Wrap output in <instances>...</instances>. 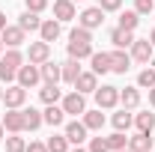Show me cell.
Segmentation results:
<instances>
[{
    "label": "cell",
    "instance_id": "cell-1",
    "mask_svg": "<svg viewBox=\"0 0 155 152\" xmlns=\"http://www.w3.org/2000/svg\"><path fill=\"white\" fill-rule=\"evenodd\" d=\"M69 57H72V60L93 57V30L75 27V30L69 33Z\"/></svg>",
    "mask_w": 155,
    "mask_h": 152
},
{
    "label": "cell",
    "instance_id": "cell-2",
    "mask_svg": "<svg viewBox=\"0 0 155 152\" xmlns=\"http://www.w3.org/2000/svg\"><path fill=\"white\" fill-rule=\"evenodd\" d=\"M21 66H24V54H21L18 48H9V51L0 57V81H6V84H9Z\"/></svg>",
    "mask_w": 155,
    "mask_h": 152
},
{
    "label": "cell",
    "instance_id": "cell-3",
    "mask_svg": "<svg viewBox=\"0 0 155 152\" xmlns=\"http://www.w3.org/2000/svg\"><path fill=\"white\" fill-rule=\"evenodd\" d=\"M104 24V9L101 6H87L81 15H78V27H84V30H96Z\"/></svg>",
    "mask_w": 155,
    "mask_h": 152
},
{
    "label": "cell",
    "instance_id": "cell-4",
    "mask_svg": "<svg viewBox=\"0 0 155 152\" xmlns=\"http://www.w3.org/2000/svg\"><path fill=\"white\" fill-rule=\"evenodd\" d=\"M15 78H18V84L24 90H30V87H36L39 81H42V72H39L36 63H30V66H21L18 72H15Z\"/></svg>",
    "mask_w": 155,
    "mask_h": 152
},
{
    "label": "cell",
    "instance_id": "cell-5",
    "mask_svg": "<svg viewBox=\"0 0 155 152\" xmlns=\"http://www.w3.org/2000/svg\"><path fill=\"white\" fill-rule=\"evenodd\" d=\"M96 104L104 107V111L116 107L119 104V87H98L96 90Z\"/></svg>",
    "mask_w": 155,
    "mask_h": 152
},
{
    "label": "cell",
    "instance_id": "cell-6",
    "mask_svg": "<svg viewBox=\"0 0 155 152\" xmlns=\"http://www.w3.org/2000/svg\"><path fill=\"white\" fill-rule=\"evenodd\" d=\"M152 54H155V48H152V42H149V39H134V42H131V60L146 63V66H149Z\"/></svg>",
    "mask_w": 155,
    "mask_h": 152
},
{
    "label": "cell",
    "instance_id": "cell-7",
    "mask_svg": "<svg viewBox=\"0 0 155 152\" xmlns=\"http://www.w3.org/2000/svg\"><path fill=\"white\" fill-rule=\"evenodd\" d=\"M27 57H30V63H36V66H42L45 60H51V42H30V51H27Z\"/></svg>",
    "mask_w": 155,
    "mask_h": 152
},
{
    "label": "cell",
    "instance_id": "cell-8",
    "mask_svg": "<svg viewBox=\"0 0 155 152\" xmlns=\"http://www.w3.org/2000/svg\"><path fill=\"white\" fill-rule=\"evenodd\" d=\"M0 122H3V128H6V131H12V134L24 131V114H21V107H9L6 116H3Z\"/></svg>",
    "mask_w": 155,
    "mask_h": 152
},
{
    "label": "cell",
    "instance_id": "cell-9",
    "mask_svg": "<svg viewBox=\"0 0 155 152\" xmlns=\"http://www.w3.org/2000/svg\"><path fill=\"white\" fill-rule=\"evenodd\" d=\"M24 36H27V33L21 30L18 24H12V27L6 24V27L0 30V39H3V45H9V48H18V45H24Z\"/></svg>",
    "mask_w": 155,
    "mask_h": 152
},
{
    "label": "cell",
    "instance_id": "cell-10",
    "mask_svg": "<svg viewBox=\"0 0 155 152\" xmlns=\"http://www.w3.org/2000/svg\"><path fill=\"white\" fill-rule=\"evenodd\" d=\"M63 111H66V114H84V111H87V98H84V93H69L66 95V98H63Z\"/></svg>",
    "mask_w": 155,
    "mask_h": 152
},
{
    "label": "cell",
    "instance_id": "cell-11",
    "mask_svg": "<svg viewBox=\"0 0 155 152\" xmlns=\"http://www.w3.org/2000/svg\"><path fill=\"white\" fill-rule=\"evenodd\" d=\"M72 87H75L78 93H84V95H87V93H96V90H98V75H96V72H81Z\"/></svg>",
    "mask_w": 155,
    "mask_h": 152
},
{
    "label": "cell",
    "instance_id": "cell-12",
    "mask_svg": "<svg viewBox=\"0 0 155 152\" xmlns=\"http://www.w3.org/2000/svg\"><path fill=\"white\" fill-rule=\"evenodd\" d=\"M3 101H6V107H21L24 101H27V90L15 84V87H6L3 90Z\"/></svg>",
    "mask_w": 155,
    "mask_h": 152
},
{
    "label": "cell",
    "instance_id": "cell-13",
    "mask_svg": "<svg viewBox=\"0 0 155 152\" xmlns=\"http://www.w3.org/2000/svg\"><path fill=\"white\" fill-rule=\"evenodd\" d=\"M128 69H131V57H128L122 48L110 51V72H116V75H125Z\"/></svg>",
    "mask_w": 155,
    "mask_h": 152
},
{
    "label": "cell",
    "instance_id": "cell-14",
    "mask_svg": "<svg viewBox=\"0 0 155 152\" xmlns=\"http://www.w3.org/2000/svg\"><path fill=\"white\" fill-rule=\"evenodd\" d=\"M54 18H57V21H72V18H78L75 0H54Z\"/></svg>",
    "mask_w": 155,
    "mask_h": 152
},
{
    "label": "cell",
    "instance_id": "cell-15",
    "mask_svg": "<svg viewBox=\"0 0 155 152\" xmlns=\"http://www.w3.org/2000/svg\"><path fill=\"white\" fill-rule=\"evenodd\" d=\"M39 72H42V81H45V84H57V81H63V66H60V63L45 60V63L39 66Z\"/></svg>",
    "mask_w": 155,
    "mask_h": 152
},
{
    "label": "cell",
    "instance_id": "cell-16",
    "mask_svg": "<svg viewBox=\"0 0 155 152\" xmlns=\"http://www.w3.org/2000/svg\"><path fill=\"white\" fill-rule=\"evenodd\" d=\"M87 131H90V128H87L84 122H69V125H66V140L75 143V146H81V143L87 140Z\"/></svg>",
    "mask_w": 155,
    "mask_h": 152
},
{
    "label": "cell",
    "instance_id": "cell-17",
    "mask_svg": "<svg viewBox=\"0 0 155 152\" xmlns=\"http://www.w3.org/2000/svg\"><path fill=\"white\" fill-rule=\"evenodd\" d=\"M152 137H149V134L146 131H137L134 137H128V149L131 152H152Z\"/></svg>",
    "mask_w": 155,
    "mask_h": 152
},
{
    "label": "cell",
    "instance_id": "cell-18",
    "mask_svg": "<svg viewBox=\"0 0 155 152\" xmlns=\"http://www.w3.org/2000/svg\"><path fill=\"white\" fill-rule=\"evenodd\" d=\"M90 66H93L96 75H107V72H110V54H104V51H93Z\"/></svg>",
    "mask_w": 155,
    "mask_h": 152
},
{
    "label": "cell",
    "instance_id": "cell-19",
    "mask_svg": "<svg viewBox=\"0 0 155 152\" xmlns=\"http://www.w3.org/2000/svg\"><path fill=\"white\" fill-rule=\"evenodd\" d=\"M42 119L48 122V125H63V119H66V111H63V104H48L45 111H42Z\"/></svg>",
    "mask_w": 155,
    "mask_h": 152
},
{
    "label": "cell",
    "instance_id": "cell-20",
    "mask_svg": "<svg viewBox=\"0 0 155 152\" xmlns=\"http://www.w3.org/2000/svg\"><path fill=\"white\" fill-rule=\"evenodd\" d=\"M39 36H42V42H57V39H60V21H54V18L42 21Z\"/></svg>",
    "mask_w": 155,
    "mask_h": 152
},
{
    "label": "cell",
    "instance_id": "cell-21",
    "mask_svg": "<svg viewBox=\"0 0 155 152\" xmlns=\"http://www.w3.org/2000/svg\"><path fill=\"white\" fill-rule=\"evenodd\" d=\"M119 104L128 107V111H134L137 104H140V90H137V87H125V90H119Z\"/></svg>",
    "mask_w": 155,
    "mask_h": 152
},
{
    "label": "cell",
    "instance_id": "cell-22",
    "mask_svg": "<svg viewBox=\"0 0 155 152\" xmlns=\"http://www.w3.org/2000/svg\"><path fill=\"white\" fill-rule=\"evenodd\" d=\"M21 114H24V131H36L39 125L45 122L42 119V111H36V107H24Z\"/></svg>",
    "mask_w": 155,
    "mask_h": 152
},
{
    "label": "cell",
    "instance_id": "cell-23",
    "mask_svg": "<svg viewBox=\"0 0 155 152\" xmlns=\"http://www.w3.org/2000/svg\"><path fill=\"white\" fill-rule=\"evenodd\" d=\"M110 42H114L116 48H128V45L134 42V30H125V27H116V30H110Z\"/></svg>",
    "mask_w": 155,
    "mask_h": 152
},
{
    "label": "cell",
    "instance_id": "cell-24",
    "mask_svg": "<svg viewBox=\"0 0 155 152\" xmlns=\"http://www.w3.org/2000/svg\"><path fill=\"white\" fill-rule=\"evenodd\" d=\"M18 27L27 33V30H39L42 27V18H39V12H30V9H24L21 12V18H18Z\"/></svg>",
    "mask_w": 155,
    "mask_h": 152
},
{
    "label": "cell",
    "instance_id": "cell-25",
    "mask_svg": "<svg viewBox=\"0 0 155 152\" xmlns=\"http://www.w3.org/2000/svg\"><path fill=\"white\" fill-rule=\"evenodd\" d=\"M39 98H42L45 104H57L60 98H63V90H60L57 84H45V87L39 90Z\"/></svg>",
    "mask_w": 155,
    "mask_h": 152
},
{
    "label": "cell",
    "instance_id": "cell-26",
    "mask_svg": "<svg viewBox=\"0 0 155 152\" xmlns=\"http://www.w3.org/2000/svg\"><path fill=\"white\" fill-rule=\"evenodd\" d=\"M84 125H87L90 131H101V125H104L101 107H98V111H84Z\"/></svg>",
    "mask_w": 155,
    "mask_h": 152
},
{
    "label": "cell",
    "instance_id": "cell-27",
    "mask_svg": "<svg viewBox=\"0 0 155 152\" xmlns=\"http://www.w3.org/2000/svg\"><path fill=\"white\" fill-rule=\"evenodd\" d=\"M110 122H114L116 131H128V128H131V122H134V116L128 114V107H122L119 114H114V119H110Z\"/></svg>",
    "mask_w": 155,
    "mask_h": 152
},
{
    "label": "cell",
    "instance_id": "cell-28",
    "mask_svg": "<svg viewBox=\"0 0 155 152\" xmlns=\"http://www.w3.org/2000/svg\"><path fill=\"white\" fill-rule=\"evenodd\" d=\"M78 63H81V60H66V63H63V81H66V84H75L78 81V75H81V66H78Z\"/></svg>",
    "mask_w": 155,
    "mask_h": 152
},
{
    "label": "cell",
    "instance_id": "cell-29",
    "mask_svg": "<svg viewBox=\"0 0 155 152\" xmlns=\"http://www.w3.org/2000/svg\"><path fill=\"white\" fill-rule=\"evenodd\" d=\"M134 125H137V131H146V134H152V128H155V114H137L134 116Z\"/></svg>",
    "mask_w": 155,
    "mask_h": 152
},
{
    "label": "cell",
    "instance_id": "cell-30",
    "mask_svg": "<svg viewBox=\"0 0 155 152\" xmlns=\"http://www.w3.org/2000/svg\"><path fill=\"white\" fill-rule=\"evenodd\" d=\"M48 152H69V140H66V134H54V137H48Z\"/></svg>",
    "mask_w": 155,
    "mask_h": 152
},
{
    "label": "cell",
    "instance_id": "cell-31",
    "mask_svg": "<svg viewBox=\"0 0 155 152\" xmlns=\"http://www.w3.org/2000/svg\"><path fill=\"white\" fill-rule=\"evenodd\" d=\"M137 87H143V90H152L155 87V69L152 66H146V69L137 75Z\"/></svg>",
    "mask_w": 155,
    "mask_h": 152
},
{
    "label": "cell",
    "instance_id": "cell-32",
    "mask_svg": "<svg viewBox=\"0 0 155 152\" xmlns=\"http://www.w3.org/2000/svg\"><path fill=\"white\" fill-rule=\"evenodd\" d=\"M137 24H140V15L134 9H128V12L119 15V27H125V30H137Z\"/></svg>",
    "mask_w": 155,
    "mask_h": 152
},
{
    "label": "cell",
    "instance_id": "cell-33",
    "mask_svg": "<svg viewBox=\"0 0 155 152\" xmlns=\"http://www.w3.org/2000/svg\"><path fill=\"white\" fill-rule=\"evenodd\" d=\"M107 146H110V152L125 149V146H128V137H125V131H114L110 137H107Z\"/></svg>",
    "mask_w": 155,
    "mask_h": 152
},
{
    "label": "cell",
    "instance_id": "cell-34",
    "mask_svg": "<svg viewBox=\"0 0 155 152\" xmlns=\"http://www.w3.org/2000/svg\"><path fill=\"white\" fill-rule=\"evenodd\" d=\"M6 152H27V140H24V137H18V134L6 137Z\"/></svg>",
    "mask_w": 155,
    "mask_h": 152
},
{
    "label": "cell",
    "instance_id": "cell-35",
    "mask_svg": "<svg viewBox=\"0 0 155 152\" xmlns=\"http://www.w3.org/2000/svg\"><path fill=\"white\" fill-rule=\"evenodd\" d=\"M134 12L137 15H152L155 12V0H134Z\"/></svg>",
    "mask_w": 155,
    "mask_h": 152
},
{
    "label": "cell",
    "instance_id": "cell-36",
    "mask_svg": "<svg viewBox=\"0 0 155 152\" xmlns=\"http://www.w3.org/2000/svg\"><path fill=\"white\" fill-rule=\"evenodd\" d=\"M90 152H110L107 137H93V140H90Z\"/></svg>",
    "mask_w": 155,
    "mask_h": 152
},
{
    "label": "cell",
    "instance_id": "cell-37",
    "mask_svg": "<svg viewBox=\"0 0 155 152\" xmlns=\"http://www.w3.org/2000/svg\"><path fill=\"white\" fill-rule=\"evenodd\" d=\"M27 9L30 12H45L48 9V0H27Z\"/></svg>",
    "mask_w": 155,
    "mask_h": 152
},
{
    "label": "cell",
    "instance_id": "cell-38",
    "mask_svg": "<svg viewBox=\"0 0 155 152\" xmlns=\"http://www.w3.org/2000/svg\"><path fill=\"white\" fill-rule=\"evenodd\" d=\"M98 6H101L104 12H116V9L122 6V0H98Z\"/></svg>",
    "mask_w": 155,
    "mask_h": 152
},
{
    "label": "cell",
    "instance_id": "cell-39",
    "mask_svg": "<svg viewBox=\"0 0 155 152\" xmlns=\"http://www.w3.org/2000/svg\"><path fill=\"white\" fill-rule=\"evenodd\" d=\"M27 152H48L45 143H27Z\"/></svg>",
    "mask_w": 155,
    "mask_h": 152
},
{
    "label": "cell",
    "instance_id": "cell-40",
    "mask_svg": "<svg viewBox=\"0 0 155 152\" xmlns=\"http://www.w3.org/2000/svg\"><path fill=\"white\" fill-rule=\"evenodd\" d=\"M149 104H152V107H155V87H152V90H149Z\"/></svg>",
    "mask_w": 155,
    "mask_h": 152
},
{
    "label": "cell",
    "instance_id": "cell-41",
    "mask_svg": "<svg viewBox=\"0 0 155 152\" xmlns=\"http://www.w3.org/2000/svg\"><path fill=\"white\" fill-rule=\"evenodd\" d=\"M6 27V12H0V30Z\"/></svg>",
    "mask_w": 155,
    "mask_h": 152
},
{
    "label": "cell",
    "instance_id": "cell-42",
    "mask_svg": "<svg viewBox=\"0 0 155 152\" xmlns=\"http://www.w3.org/2000/svg\"><path fill=\"white\" fill-rule=\"evenodd\" d=\"M149 42H152V48H155V30H152V33H149Z\"/></svg>",
    "mask_w": 155,
    "mask_h": 152
},
{
    "label": "cell",
    "instance_id": "cell-43",
    "mask_svg": "<svg viewBox=\"0 0 155 152\" xmlns=\"http://www.w3.org/2000/svg\"><path fill=\"white\" fill-rule=\"evenodd\" d=\"M3 134H6V128H3V122H0V140H3Z\"/></svg>",
    "mask_w": 155,
    "mask_h": 152
},
{
    "label": "cell",
    "instance_id": "cell-44",
    "mask_svg": "<svg viewBox=\"0 0 155 152\" xmlns=\"http://www.w3.org/2000/svg\"><path fill=\"white\" fill-rule=\"evenodd\" d=\"M69 152H90V149H81V146H78V149H69Z\"/></svg>",
    "mask_w": 155,
    "mask_h": 152
},
{
    "label": "cell",
    "instance_id": "cell-45",
    "mask_svg": "<svg viewBox=\"0 0 155 152\" xmlns=\"http://www.w3.org/2000/svg\"><path fill=\"white\" fill-rule=\"evenodd\" d=\"M0 57H3V39H0Z\"/></svg>",
    "mask_w": 155,
    "mask_h": 152
},
{
    "label": "cell",
    "instance_id": "cell-46",
    "mask_svg": "<svg viewBox=\"0 0 155 152\" xmlns=\"http://www.w3.org/2000/svg\"><path fill=\"white\" fill-rule=\"evenodd\" d=\"M116 152H131V149H128V146H125V149H116Z\"/></svg>",
    "mask_w": 155,
    "mask_h": 152
},
{
    "label": "cell",
    "instance_id": "cell-47",
    "mask_svg": "<svg viewBox=\"0 0 155 152\" xmlns=\"http://www.w3.org/2000/svg\"><path fill=\"white\" fill-rule=\"evenodd\" d=\"M0 101H3V90H0Z\"/></svg>",
    "mask_w": 155,
    "mask_h": 152
},
{
    "label": "cell",
    "instance_id": "cell-48",
    "mask_svg": "<svg viewBox=\"0 0 155 152\" xmlns=\"http://www.w3.org/2000/svg\"><path fill=\"white\" fill-rule=\"evenodd\" d=\"M75 3H81V0H75Z\"/></svg>",
    "mask_w": 155,
    "mask_h": 152
},
{
    "label": "cell",
    "instance_id": "cell-49",
    "mask_svg": "<svg viewBox=\"0 0 155 152\" xmlns=\"http://www.w3.org/2000/svg\"><path fill=\"white\" fill-rule=\"evenodd\" d=\"M152 152H155V146H152Z\"/></svg>",
    "mask_w": 155,
    "mask_h": 152
}]
</instances>
